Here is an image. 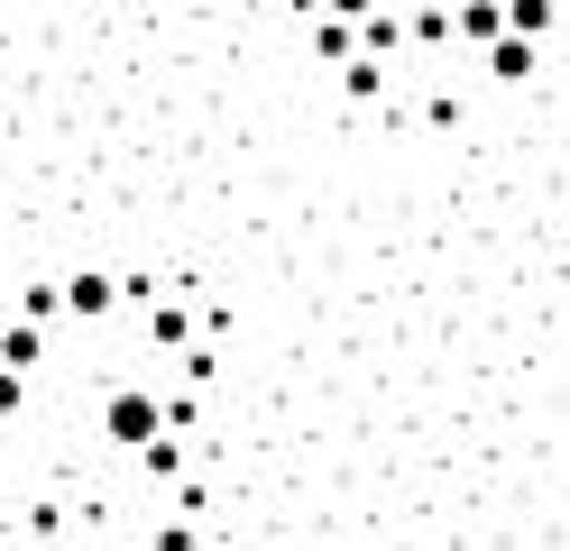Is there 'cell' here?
Instances as JSON below:
<instances>
[{
    "mask_svg": "<svg viewBox=\"0 0 570 551\" xmlns=\"http://www.w3.org/2000/svg\"><path fill=\"white\" fill-rule=\"evenodd\" d=\"M101 432H111L120 451H148V441L166 432V414H157V395H138V386H120L111 404H101Z\"/></svg>",
    "mask_w": 570,
    "mask_h": 551,
    "instance_id": "cell-1",
    "label": "cell"
},
{
    "mask_svg": "<svg viewBox=\"0 0 570 551\" xmlns=\"http://www.w3.org/2000/svg\"><path fill=\"white\" fill-rule=\"evenodd\" d=\"M56 294H65V313H75V322H101V313H120V285L101 276V267H75V276H65Z\"/></svg>",
    "mask_w": 570,
    "mask_h": 551,
    "instance_id": "cell-2",
    "label": "cell"
},
{
    "mask_svg": "<svg viewBox=\"0 0 570 551\" xmlns=\"http://www.w3.org/2000/svg\"><path fill=\"white\" fill-rule=\"evenodd\" d=\"M488 73L497 83H524V73H543V47L533 37H488Z\"/></svg>",
    "mask_w": 570,
    "mask_h": 551,
    "instance_id": "cell-3",
    "label": "cell"
},
{
    "mask_svg": "<svg viewBox=\"0 0 570 551\" xmlns=\"http://www.w3.org/2000/svg\"><path fill=\"white\" fill-rule=\"evenodd\" d=\"M451 37L488 47V37H507V10H497V0H460V10H451Z\"/></svg>",
    "mask_w": 570,
    "mask_h": 551,
    "instance_id": "cell-4",
    "label": "cell"
},
{
    "mask_svg": "<svg viewBox=\"0 0 570 551\" xmlns=\"http://www.w3.org/2000/svg\"><path fill=\"white\" fill-rule=\"evenodd\" d=\"M47 358V331L38 322H0V367H38Z\"/></svg>",
    "mask_w": 570,
    "mask_h": 551,
    "instance_id": "cell-5",
    "label": "cell"
},
{
    "mask_svg": "<svg viewBox=\"0 0 570 551\" xmlns=\"http://www.w3.org/2000/svg\"><path fill=\"white\" fill-rule=\"evenodd\" d=\"M341 83H350V101H377L386 92V56H341Z\"/></svg>",
    "mask_w": 570,
    "mask_h": 551,
    "instance_id": "cell-6",
    "label": "cell"
},
{
    "mask_svg": "<svg viewBox=\"0 0 570 551\" xmlns=\"http://www.w3.org/2000/svg\"><path fill=\"white\" fill-rule=\"evenodd\" d=\"M148 341H157V350H185V341H194V313H185V304H148Z\"/></svg>",
    "mask_w": 570,
    "mask_h": 551,
    "instance_id": "cell-7",
    "label": "cell"
},
{
    "mask_svg": "<svg viewBox=\"0 0 570 551\" xmlns=\"http://www.w3.org/2000/svg\"><path fill=\"white\" fill-rule=\"evenodd\" d=\"M507 10V37H533L543 47V28H552V0H497Z\"/></svg>",
    "mask_w": 570,
    "mask_h": 551,
    "instance_id": "cell-8",
    "label": "cell"
},
{
    "mask_svg": "<svg viewBox=\"0 0 570 551\" xmlns=\"http://www.w3.org/2000/svg\"><path fill=\"white\" fill-rule=\"evenodd\" d=\"M56 313H65V294H56V285H28V294H19V322H38V331H47Z\"/></svg>",
    "mask_w": 570,
    "mask_h": 551,
    "instance_id": "cell-9",
    "label": "cell"
},
{
    "mask_svg": "<svg viewBox=\"0 0 570 551\" xmlns=\"http://www.w3.org/2000/svg\"><path fill=\"white\" fill-rule=\"evenodd\" d=\"M313 47H323V56H360V28H350V19H323V28H313Z\"/></svg>",
    "mask_w": 570,
    "mask_h": 551,
    "instance_id": "cell-10",
    "label": "cell"
},
{
    "mask_svg": "<svg viewBox=\"0 0 570 551\" xmlns=\"http://www.w3.org/2000/svg\"><path fill=\"white\" fill-rule=\"evenodd\" d=\"M19 404H28V386H19V367H0V423H10Z\"/></svg>",
    "mask_w": 570,
    "mask_h": 551,
    "instance_id": "cell-11",
    "label": "cell"
},
{
    "mask_svg": "<svg viewBox=\"0 0 570 551\" xmlns=\"http://www.w3.org/2000/svg\"><path fill=\"white\" fill-rule=\"evenodd\" d=\"M368 10H377V0H323V19H350V28H360Z\"/></svg>",
    "mask_w": 570,
    "mask_h": 551,
    "instance_id": "cell-12",
    "label": "cell"
},
{
    "mask_svg": "<svg viewBox=\"0 0 570 551\" xmlns=\"http://www.w3.org/2000/svg\"><path fill=\"white\" fill-rule=\"evenodd\" d=\"M157 551H194V524H166V533H157Z\"/></svg>",
    "mask_w": 570,
    "mask_h": 551,
    "instance_id": "cell-13",
    "label": "cell"
},
{
    "mask_svg": "<svg viewBox=\"0 0 570 551\" xmlns=\"http://www.w3.org/2000/svg\"><path fill=\"white\" fill-rule=\"evenodd\" d=\"M0 451H10V423H0Z\"/></svg>",
    "mask_w": 570,
    "mask_h": 551,
    "instance_id": "cell-14",
    "label": "cell"
},
{
    "mask_svg": "<svg viewBox=\"0 0 570 551\" xmlns=\"http://www.w3.org/2000/svg\"><path fill=\"white\" fill-rule=\"evenodd\" d=\"M19 551H38V542H19Z\"/></svg>",
    "mask_w": 570,
    "mask_h": 551,
    "instance_id": "cell-15",
    "label": "cell"
}]
</instances>
